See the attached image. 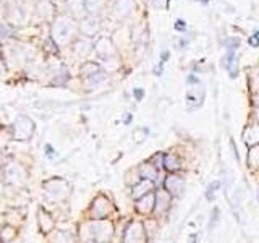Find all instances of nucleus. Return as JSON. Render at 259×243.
Returning a JSON list of instances; mask_svg holds the SVG:
<instances>
[{
  "label": "nucleus",
  "instance_id": "obj_11",
  "mask_svg": "<svg viewBox=\"0 0 259 243\" xmlns=\"http://www.w3.org/2000/svg\"><path fill=\"white\" fill-rule=\"evenodd\" d=\"M225 45H227V50H233L235 52V49L240 45V39L238 37H230V39L225 41Z\"/></svg>",
  "mask_w": 259,
  "mask_h": 243
},
{
  "label": "nucleus",
  "instance_id": "obj_19",
  "mask_svg": "<svg viewBox=\"0 0 259 243\" xmlns=\"http://www.w3.org/2000/svg\"><path fill=\"white\" fill-rule=\"evenodd\" d=\"M130 122H131V115L128 114V115L125 117V123H130Z\"/></svg>",
  "mask_w": 259,
  "mask_h": 243
},
{
  "label": "nucleus",
  "instance_id": "obj_15",
  "mask_svg": "<svg viewBox=\"0 0 259 243\" xmlns=\"http://www.w3.org/2000/svg\"><path fill=\"white\" fill-rule=\"evenodd\" d=\"M133 94H134V97H136V101H141L143 96H144V91L141 89V88H136V89L133 91Z\"/></svg>",
  "mask_w": 259,
  "mask_h": 243
},
{
  "label": "nucleus",
  "instance_id": "obj_8",
  "mask_svg": "<svg viewBox=\"0 0 259 243\" xmlns=\"http://www.w3.org/2000/svg\"><path fill=\"white\" fill-rule=\"evenodd\" d=\"M245 138H246V143L251 146H256L259 143V125H254V126H249L248 130L245 131Z\"/></svg>",
  "mask_w": 259,
  "mask_h": 243
},
{
  "label": "nucleus",
  "instance_id": "obj_9",
  "mask_svg": "<svg viewBox=\"0 0 259 243\" xmlns=\"http://www.w3.org/2000/svg\"><path fill=\"white\" fill-rule=\"evenodd\" d=\"M248 165L251 167L259 165V144L251 146V151L248 153Z\"/></svg>",
  "mask_w": 259,
  "mask_h": 243
},
{
  "label": "nucleus",
  "instance_id": "obj_12",
  "mask_svg": "<svg viewBox=\"0 0 259 243\" xmlns=\"http://www.w3.org/2000/svg\"><path fill=\"white\" fill-rule=\"evenodd\" d=\"M220 188V182H212V183L209 185V188H207V198H212V194L215 193V190H219Z\"/></svg>",
  "mask_w": 259,
  "mask_h": 243
},
{
  "label": "nucleus",
  "instance_id": "obj_21",
  "mask_svg": "<svg viewBox=\"0 0 259 243\" xmlns=\"http://www.w3.org/2000/svg\"><path fill=\"white\" fill-rule=\"evenodd\" d=\"M199 2H203V4H207V2H209V0H199Z\"/></svg>",
  "mask_w": 259,
  "mask_h": 243
},
{
  "label": "nucleus",
  "instance_id": "obj_1",
  "mask_svg": "<svg viewBox=\"0 0 259 243\" xmlns=\"http://www.w3.org/2000/svg\"><path fill=\"white\" fill-rule=\"evenodd\" d=\"M144 227L139 222H131L125 230L123 243H144Z\"/></svg>",
  "mask_w": 259,
  "mask_h": 243
},
{
  "label": "nucleus",
  "instance_id": "obj_10",
  "mask_svg": "<svg viewBox=\"0 0 259 243\" xmlns=\"http://www.w3.org/2000/svg\"><path fill=\"white\" fill-rule=\"evenodd\" d=\"M235 62H236V59H235V52H233V50H227L225 57L222 59V66L227 68V70H230V66L233 65Z\"/></svg>",
  "mask_w": 259,
  "mask_h": 243
},
{
  "label": "nucleus",
  "instance_id": "obj_2",
  "mask_svg": "<svg viewBox=\"0 0 259 243\" xmlns=\"http://www.w3.org/2000/svg\"><path fill=\"white\" fill-rule=\"evenodd\" d=\"M183 186H185V182H183L182 177L178 175H168L165 178V188H167V193L172 194V196H178L183 191Z\"/></svg>",
  "mask_w": 259,
  "mask_h": 243
},
{
  "label": "nucleus",
  "instance_id": "obj_17",
  "mask_svg": "<svg viewBox=\"0 0 259 243\" xmlns=\"http://www.w3.org/2000/svg\"><path fill=\"white\" fill-rule=\"evenodd\" d=\"M188 83H199V80H198L196 76H193V75H191V76H188Z\"/></svg>",
  "mask_w": 259,
  "mask_h": 243
},
{
  "label": "nucleus",
  "instance_id": "obj_6",
  "mask_svg": "<svg viewBox=\"0 0 259 243\" xmlns=\"http://www.w3.org/2000/svg\"><path fill=\"white\" fill-rule=\"evenodd\" d=\"M170 203H172V194L165 193V191H159L157 194V212H165L168 208H170Z\"/></svg>",
  "mask_w": 259,
  "mask_h": 243
},
{
  "label": "nucleus",
  "instance_id": "obj_13",
  "mask_svg": "<svg viewBox=\"0 0 259 243\" xmlns=\"http://www.w3.org/2000/svg\"><path fill=\"white\" fill-rule=\"evenodd\" d=\"M248 44L251 45V47H254V49H258V47H259V32H254L253 36H249Z\"/></svg>",
  "mask_w": 259,
  "mask_h": 243
},
{
  "label": "nucleus",
  "instance_id": "obj_14",
  "mask_svg": "<svg viewBox=\"0 0 259 243\" xmlns=\"http://www.w3.org/2000/svg\"><path fill=\"white\" fill-rule=\"evenodd\" d=\"M175 29H177V31H182V32H183V31L186 29V23H185L183 20H177V21H175Z\"/></svg>",
  "mask_w": 259,
  "mask_h": 243
},
{
  "label": "nucleus",
  "instance_id": "obj_7",
  "mask_svg": "<svg viewBox=\"0 0 259 243\" xmlns=\"http://www.w3.org/2000/svg\"><path fill=\"white\" fill-rule=\"evenodd\" d=\"M180 159L177 157V154H165L164 156V169H167L168 172H175L180 169Z\"/></svg>",
  "mask_w": 259,
  "mask_h": 243
},
{
  "label": "nucleus",
  "instance_id": "obj_20",
  "mask_svg": "<svg viewBox=\"0 0 259 243\" xmlns=\"http://www.w3.org/2000/svg\"><path fill=\"white\" fill-rule=\"evenodd\" d=\"M52 153H53V149H50V146H47V156H50Z\"/></svg>",
  "mask_w": 259,
  "mask_h": 243
},
{
  "label": "nucleus",
  "instance_id": "obj_5",
  "mask_svg": "<svg viewBox=\"0 0 259 243\" xmlns=\"http://www.w3.org/2000/svg\"><path fill=\"white\" fill-rule=\"evenodd\" d=\"M152 188H154V182L151 180H146V178H143V180L139 182V183H136L133 186V196H139V194H147L152 191Z\"/></svg>",
  "mask_w": 259,
  "mask_h": 243
},
{
  "label": "nucleus",
  "instance_id": "obj_18",
  "mask_svg": "<svg viewBox=\"0 0 259 243\" xmlns=\"http://www.w3.org/2000/svg\"><path fill=\"white\" fill-rule=\"evenodd\" d=\"M167 59H168V52H164V54H162V63H164Z\"/></svg>",
  "mask_w": 259,
  "mask_h": 243
},
{
  "label": "nucleus",
  "instance_id": "obj_3",
  "mask_svg": "<svg viewBox=\"0 0 259 243\" xmlns=\"http://www.w3.org/2000/svg\"><path fill=\"white\" fill-rule=\"evenodd\" d=\"M152 204H154V194L147 193L138 201L136 209H138V212H141V214H149V212L152 211Z\"/></svg>",
  "mask_w": 259,
  "mask_h": 243
},
{
  "label": "nucleus",
  "instance_id": "obj_16",
  "mask_svg": "<svg viewBox=\"0 0 259 243\" xmlns=\"http://www.w3.org/2000/svg\"><path fill=\"white\" fill-rule=\"evenodd\" d=\"M162 65H164V63L160 62V63H159V65H157V66H156V68H154V75H156V76H159V75H160V73H162Z\"/></svg>",
  "mask_w": 259,
  "mask_h": 243
},
{
  "label": "nucleus",
  "instance_id": "obj_4",
  "mask_svg": "<svg viewBox=\"0 0 259 243\" xmlns=\"http://www.w3.org/2000/svg\"><path fill=\"white\" fill-rule=\"evenodd\" d=\"M139 175H141V178L154 182V180H157V177H159V169H156L151 162L143 164V165L139 167Z\"/></svg>",
  "mask_w": 259,
  "mask_h": 243
}]
</instances>
